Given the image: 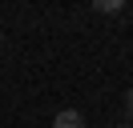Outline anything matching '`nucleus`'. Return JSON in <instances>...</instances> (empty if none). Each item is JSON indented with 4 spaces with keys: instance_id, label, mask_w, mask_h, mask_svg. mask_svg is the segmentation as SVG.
Instances as JSON below:
<instances>
[{
    "instance_id": "f257e3e1",
    "label": "nucleus",
    "mask_w": 133,
    "mask_h": 128,
    "mask_svg": "<svg viewBox=\"0 0 133 128\" xmlns=\"http://www.w3.org/2000/svg\"><path fill=\"white\" fill-rule=\"evenodd\" d=\"M52 128H85V116H81L77 108H65V112H57Z\"/></svg>"
},
{
    "instance_id": "7ed1b4c3",
    "label": "nucleus",
    "mask_w": 133,
    "mask_h": 128,
    "mask_svg": "<svg viewBox=\"0 0 133 128\" xmlns=\"http://www.w3.org/2000/svg\"><path fill=\"white\" fill-rule=\"evenodd\" d=\"M125 108H129V116H133V88H129V96H125Z\"/></svg>"
},
{
    "instance_id": "f03ea898",
    "label": "nucleus",
    "mask_w": 133,
    "mask_h": 128,
    "mask_svg": "<svg viewBox=\"0 0 133 128\" xmlns=\"http://www.w3.org/2000/svg\"><path fill=\"white\" fill-rule=\"evenodd\" d=\"M93 8H97V12H121V0H97Z\"/></svg>"
}]
</instances>
